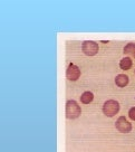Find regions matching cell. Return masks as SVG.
<instances>
[{
  "label": "cell",
  "instance_id": "obj_5",
  "mask_svg": "<svg viewBox=\"0 0 135 152\" xmlns=\"http://www.w3.org/2000/svg\"><path fill=\"white\" fill-rule=\"evenodd\" d=\"M81 76V69L77 65L70 63L67 67V71H66V77L69 81H77Z\"/></svg>",
  "mask_w": 135,
  "mask_h": 152
},
{
  "label": "cell",
  "instance_id": "obj_6",
  "mask_svg": "<svg viewBox=\"0 0 135 152\" xmlns=\"http://www.w3.org/2000/svg\"><path fill=\"white\" fill-rule=\"evenodd\" d=\"M128 76L125 75V74H120L115 77V84L118 87H125L127 84H128Z\"/></svg>",
  "mask_w": 135,
  "mask_h": 152
},
{
  "label": "cell",
  "instance_id": "obj_7",
  "mask_svg": "<svg viewBox=\"0 0 135 152\" xmlns=\"http://www.w3.org/2000/svg\"><path fill=\"white\" fill-rule=\"evenodd\" d=\"M93 100H94V94H93L92 92H89V91L84 92L82 94V96H81V101H82V103H84V104H89Z\"/></svg>",
  "mask_w": 135,
  "mask_h": 152
},
{
  "label": "cell",
  "instance_id": "obj_3",
  "mask_svg": "<svg viewBox=\"0 0 135 152\" xmlns=\"http://www.w3.org/2000/svg\"><path fill=\"white\" fill-rule=\"evenodd\" d=\"M98 44L93 42V40H85L82 44V50L83 53L87 56H94L98 53Z\"/></svg>",
  "mask_w": 135,
  "mask_h": 152
},
{
  "label": "cell",
  "instance_id": "obj_4",
  "mask_svg": "<svg viewBox=\"0 0 135 152\" xmlns=\"http://www.w3.org/2000/svg\"><path fill=\"white\" fill-rule=\"evenodd\" d=\"M115 126L117 129V131H120L122 133H128L132 131V124L124 116H121L116 120Z\"/></svg>",
  "mask_w": 135,
  "mask_h": 152
},
{
  "label": "cell",
  "instance_id": "obj_2",
  "mask_svg": "<svg viewBox=\"0 0 135 152\" xmlns=\"http://www.w3.org/2000/svg\"><path fill=\"white\" fill-rule=\"evenodd\" d=\"M118 111H120V103L115 100H107L103 105V113L108 118L116 115Z\"/></svg>",
  "mask_w": 135,
  "mask_h": 152
},
{
  "label": "cell",
  "instance_id": "obj_8",
  "mask_svg": "<svg viewBox=\"0 0 135 152\" xmlns=\"http://www.w3.org/2000/svg\"><path fill=\"white\" fill-rule=\"evenodd\" d=\"M133 65V63H132V59H131L130 57H124L123 59H121V62H120V67H121L123 71H127V69H130L131 67Z\"/></svg>",
  "mask_w": 135,
  "mask_h": 152
},
{
  "label": "cell",
  "instance_id": "obj_9",
  "mask_svg": "<svg viewBox=\"0 0 135 152\" xmlns=\"http://www.w3.org/2000/svg\"><path fill=\"white\" fill-rule=\"evenodd\" d=\"M124 54L125 55H132L135 58V44L134 43H128L124 47Z\"/></svg>",
  "mask_w": 135,
  "mask_h": 152
},
{
  "label": "cell",
  "instance_id": "obj_10",
  "mask_svg": "<svg viewBox=\"0 0 135 152\" xmlns=\"http://www.w3.org/2000/svg\"><path fill=\"white\" fill-rule=\"evenodd\" d=\"M128 116H130V119L132 121H135V106L128 111Z\"/></svg>",
  "mask_w": 135,
  "mask_h": 152
},
{
  "label": "cell",
  "instance_id": "obj_1",
  "mask_svg": "<svg viewBox=\"0 0 135 152\" xmlns=\"http://www.w3.org/2000/svg\"><path fill=\"white\" fill-rule=\"evenodd\" d=\"M81 113H82V109L76 101L68 100L66 102V118L67 119H77V118H79Z\"/></svg>",
  "mask_w": 135,
  "mask_h": 152
}]
</instances>
